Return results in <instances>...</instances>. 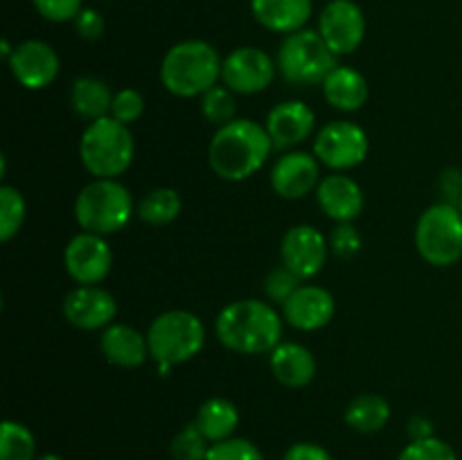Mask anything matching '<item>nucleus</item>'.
Segmentation results:
<instances>
[{
    "label": "nucleus",
    "instance_id": "2",
    "mask_svg": "<svg viewBox=\"0 0 462 460\" xmlns=\"http://www.w3.org/2000/svg\"><path fill=\"white\" fill-rule=\"evenodd\" d=\"M284 318L269 300L244 298L228 302L215 320L221 345L237 354H271L282 343Z\"/></svg>",
    "mask_w": 462,
    "mask_h": 460
},
{
    "label": "nucleus",
    "instance_id": "18",
    "mask_svg": "<svg viewBox=\"0 0 462 460\" xmlns=\"http://www.w3.org/2000/svg\"><path fill=\"white\" fill-rule=\"evenodd\" d=\"M264 126L273 140V147L291 149L305 143L314 133L316 113L311 111L310 104L300 102V99H287L271 108Z\"/></svg>",
    "mask_w": 462,
    "mask_h": 460
},
{
    "label": "nucleus",
    "instance_id": "4",
    "mask_svg": "<svg viewBox=\"0 0 462 460\" xmlns=\"http://www.w3.org/2000/svg\"><path fill=\"white\" fill-rule=\"evenodd\" d=\"M147 343L158 373L167 374L174 365L194 359L203 350L206 327L203 320L188 309L162 311L149 325Z\"/></svg>",
    "mask_w": 462,
    "mask_h": 460
},
{
    "label": "nucleus",
    "instance_id": "26",
    "mask_svg": "<svg viewBox=\"0 0 462 460\" xmlns=\"http://www.w3.org/2000/svg\"><path fill=\"white\" fill-rule=\"evenodd\" d=\"M391 419V404L377 392L355 397L346 409V424L359 433H377Z\"/></svg>",
    "mask_w": 462,
    "mask_h": 460
},
{
    "label": "nucleus",
    "instance_id": "5",
    "mask_svg": "<svg viewBox=\"0 0 462 460\" xmlns=\"http://www.w3.org/2000/svg\"><path fill=\"white\" fill-rule=\"evenodd\" d=\"M135 156L134 133L129 126L106 115L88 122L79 140V158L95 179H117L131 167Z\"/></svg>",
    "mask_w": 462,
    "mask_h": 460
},
{
    "label": "nucleus",
    "instance_id": "34",
    "mask_svg": "<svg viewBox=\"0 0 462 460\" xmlns=\"http://www.w3.org/2000/svg\"><path fill=\"white\" fill-rule=\"evenodd\" d=\"M144 113V95L135 88H122L113 95L111 117H116L122 124H134Z\"/></svg>",
    "mask_w": 462,
    "mask_h": 460
},
{
    "label": "nucleus",
    "instance_id": "17",
    "mask_svg": "<svg viewBox=\"0 0 462 460\" xmlns=\"http://www.w3.org/2000/svg\"><path fill=\"white\" fill-rule=\"evenodd\" d=\"M337 314V300L332 293L319 284H302L282 305L284 323L300 332H316L332 323Z\"/></svg>",
    "mask_w": 462,
    "mask_h": 460
},
{
    "label": "nucleus",
    "instance_id": "33",
    "mask_svg": "<svg viewBox=\"0 0 462 460\" xmlns=\"http://www.w3.org/2000/svg\"><path fill=\"white\" fill-rule=\"evenodd\" d=\"M302 287V280L298 278L296 273L287 269V266H275L264 280V293H266V300L271 305H284L298 289Z\"/></svg>",
    "mask_w": 462,
    "mask_h": 460
},
{
    "label": "nucleus",
    "instance_id": "20",
    "mask_svg": "<svg viewBox=\"0 0 462 460\" xmlns=\"http://www.w3.org/2000/svg\"><path fill=\"white\" fill-rule=\"evenodd\" d=\"M99 350L117 368H140L149 359L147 334L125 323H113L99 336Z\"/></svg>",
    "mask_w": 462,
    "mask_h": 460
},
{
    "label": "nucleus",
    "instance_id": "35",
    "mask_svg": "<svg viewBox=\"0 0 462 460\" xmlns=\"http://www.w3.org/2000/svg\"><path fill=\"white\" fill-rule=\"evenodd\" d=\"M328 242H329V251H332L338 260H352V257L359 255L361 246H364V239H361L359 230L352 225V221L334 225Z\"/></svg>",
    "mask_w": 462,
    "mask_h": 460
},
{
    "label": "nucleus",
    "instance_id": "13",
    "mask_svg": "<svg viewBox=\"0 0 462 460\" xmlns=\"http://www.w3.org/2000/svg\"><path fill=\"white\" fill-rule=\"evenodd\" d=\"M319 32L338 57L352 54L365 39V16L352 0H332L320 12Z\"/></svg>",
    "mask_w": 462,
    "mask_h": 460
},
{
    "label": "nucleus",
    "instance_id": "3",
    "mask_svg": "<svg viewBox=\"0 0 462 460\" xmlns=\"http://www.w3.org/2000/svg\"><path fill=\"white\" fill-rule=\"evenodd\" d=\"M219 52L199 39L171 45L161 63V81L176 97H199L221 79Z\"/></svg>",
    "mask_w": 462,
    "mask_h": 460
},
{
    "label": "nucleus",
    "instance_id": "43",
    "mask_svg": "<svg viewBox=\"0 0 462 460\" xmlns=\"http://www.w3.org/2000/svg\"><path fill=\"white\" fill-rule=\"evenodd\" d=\"M458 207H460V212H462V198H460V203H458Z\"/></svg>",
    "mask_w": 462,
    "mask_h": 460
},
{
    "label": "nucleus",
    "instance_id": "32",
    "mask_svg": "<svg viewBox=\"0 0 462 460\" xmlns=\"http://www.w3.org/2000/svg\"><path fill=\"white\" fill-rule=\"evenodd\" d=\"M397 460H458V455L449 442L431 436L424 440H411Z\"/></svg>",
    "mask_w": 462,
    "mask_h": 460
},
{
    "label": "nucleus",
    "instance_id": "30",
    "mask_svg": "<svg viewBox=\"0 0 462 460\" xmlns=\"http://www.w3.org/2000/svg\"><path fill=\"white\" fill-rule=\"evenodd\" d=\"M201 113L217 129L237 120V97L228 86H212L201 95Z\"/></svg>",
    "mask_w": 462,
    "mask_h": 460
},
{
    "label": "nucleus",
    "instance_id": "31",
    "mask_svg": "<svg viewBox=\"0 0 462 460\" xmlns=\"http://www.w3.org/2000/svg\"><path fill=\"white\" fill-rule=\"evenodd\" d=\"M210 442L197 428V424H188L185 428H180L179 433L171 440V458L174 460H208L210 454Z\"/></svg>",
    "mask_w": 462,
    "mask_h": 460
},
{
    "label": "nucleus",
    "instance_id": "27",
    "mask_svg": "<svg viewBox=\"0 0 462 460\" xmlns=\"http://www.w3.org/2000/svg\"><path fill=\"white\" fill-rule=\"evenodd\" d=\"M180 210H183V201L174 188H153L138 203L135 215L149 225H167L179 219Z\"/></svg>",
    "mask_w": 462,
    "mask_h": 460
},
{
    "label": "nucleus",
    "instance_id": "24",
    "mask_svg": "<svg viewBox=\"0 0 462 460\" xmlns=\"http://www.w3.org/2000/svg\"><path fill=\"white\" fill-rule=\"evenodd\" d=\"M194 424L208 437L210 445H217V442L233 437L235 428L239 424V410L226 397H210V400L199 406Z\"/></svg>",
    "mask_w": 462,
    "mask_h": 460
},
{
    "label": "nucleus",
    "instance_id": "23",
    "mask_svg": "<svg viewBox=\"0 0 462 460\" xmlns=\"http://www.w3.org/2000/svg\"><path fill=\"white\" fill-rule=\"evenodd\" d=\"M323 95L337 111H359L368 102V79L350 66H337L323 81Z\"/></svg>",
    "mask_w": 462,
    "mask_h": 460
},
{
    "label": "nucleus",
    "instance_id": "36",
    "mask_svg": "<svg viewBox=\"0 0 462 460\" xmlns=\"http://www.w3.org/2000/svg\"><path fill=\"white\" fill-rule=\"evenodd\" d=\"M208 460H264V455L246 437H228L210 446Z\"/></svg>",
    "mask_w": 462,
    "mask_h": 460
},
{
    "label": "nucleus",
    "instance_id": "25",
    "mask_svg": "<svg viewBox=\"0 0 462 460\" xmlns=\"http://www.w3.org/2000/svg\"><path fill=\"white\" fill-rule=\"evenodd\" d=\"M70 106L79 117L95 122L99 117L111 115L113 93L104 79L84 75L79 79H75V84H72Z\"/></svg>",
    "mask_w": 462,
    "mask_h": 460
},
{
    "label": "nucleus",
    "instance_id": "29",
    "mask_svg": "<svg viewBox=\"0 0 462 460\" xmlns=\"http://www.w3.org/2000/svg\"><path fill=\"white\" fill-rule=\"evenodd\" d=\"M27 206L23 194L12 185H0V242H12L23 228Z\"/></svg>",
    "mask_w": 462,
    "mask_h": 460
},
{
    "label": "nucleus",
    "instance_id": "21",
    "mask_svg": "<svg viewBox=\"0 0 462 460\" xmlns=\"http://www.w3.org/2000/svg\"><path fill=\"white\" fill-rule=\"evenodd\" d=\"M271 373L282 386L287 388H305L316 377V359L310 347L293 341H282L271 352Z\"/></svg>",
    "mask_w": 462,
    "mask_h": 460
},
{
    "label": "nucleus",
    "instance_id": "37",
    "mask_svg": "<svg viewBox=\"0 0 462 460\" xmlns=\"http://www.w3.org/2000/svg\"><path fill=\"white\" fill-rule=\"evenodd\" d=\"M36 12L50 23L75 21L81 12V0H32Z\"/></svg>",
    "mask_w": 462,
    "mask_h": 460
},
{
    "label": "nucleus",
    "instance_id": "16",
    "mask_svg": "<svg viewBox=\"0 0 462 460\" xmlns=\"http://www.w3.org/2000/svg\"><path fill=\"white\" fill-rule=\"evenodd\" d=\"M320 183V162L310 152H287L271 167V188L278 197L296 201Z\"/></svg>",
    "mask_w": 462,
    "mask_h": 460
},
{
    "label": "nucleus",
    "instance_id": "41",
    "mask_svg": "<svg viewBox=\"0 0 462 460\" xmlns=\"http://www.w3.org/2000/svg\"><path fill=\"white\" fill-rule=\"evenodd\" d=\"M406 431H409L411 440H424V437L433 436V424L427 418H422V415H418V418L409 419V428Z\"/></svg>",
    "mask_w": 462,
    "mask_h": 460
},
{
    "label": "nucleus",
    "instance_id": "22",
    "mask_svg": "<svg viewBox=\"0 0 462 460\" xmlns=\"http://www.w3.org/2000/svg\"><path fill=\"white\" fill-rule=\"evenodd\" d=\"M251 12L266 30L293 34L310 21L311 0H251Z\"/></svg>",
    "mask_w": 462,
    "mask_h": 460
},
{
    "label": "nucleus",
    "instance_id": "1",
    "mask_svg": "<svg viewBox=\"0 0 462 460\" xmlns=\"http://www.w3.org/2000/svg\"><path fill=\"white\" fill-rule=\"evenodd\" d=\"M271 149L273 140L264 124L237 117L215 131L208 144V162L219 179L239 183L266 165Z\"/></svg>",
    "mask_w": 462,
    "mask_h": 460
},
{
    "label": "nucleus",
    "instance_id": "39",
    "mask_svg": "<svg viewBox=\"0 0 462 460\" xmlns=\"http://www.w3.org/2000/svg\"><path fill=\"white\" fill-rule=\"evenodd\" d=\"M282 460H334L329 455L328 449H323L320 445L314 442H296L293 446H289V451L284 454Z\"/></svg>",
    "mask_w": 462,
    "mask_h": 460
},
{
    "label": "nucleus",
    "instance_id": "14",
    "mask_svg": "<svg viewBox=\"0 0 462 460\" xmlns=\"http://www.w3.org/2000/svg\"><path fill=\"white\" fill-rule=\"evenodd\" d=\"M63 316L72 327L106 329L116 320L117 302L97 284H79L63 298Z\"/></svg>",
    "mask_w": 462,
    "mask_h": 460
},
{
    "label": "nucleus",
    "instance_id": "7",
    "mask_svg": "<svg viewBox=\"0 0 462 460\" xmlns=\"http://www.w3.org/2000/svg\"><path fill=\"white\" fill-rule=\"evenodd\" d=\"M278 70L293 86H316L338 66V54L325 43L319 30H298L287 34L278 50Z\"/></svg>",
    "mask_w": 462,
    "mask_h": 460
},
{
    "label": "nucleus",
    "instance_id": "38",
    "mask_svg": "<svg viewBox=\"0 0 462 460\" xmlns=\"http://www.w3.org/2000/svg\"><path fill=\"white\" fill-rule=\"evenodd\" d=\"M75 30L81 39L97 41L106 30V23H104V16L97 9H81L75 18Z\"/></svg>",
    "mask_w": 462,
    "mask_h": 460
},
{
    "label": "nucleus",
    "instance_id": "15",
    "mask_svg": "<svg viewBox=\"0 0 462 460\" xmlns=\"http://www.w3.org/2000/svg\"><path fill=\"white\" fill-rule=\"evenodd\" d=\"M7 61L14 79L27 90L48 88L59 75V54L52 45L39 39L23 41Z\"/></svg>",
    "mask_w": 462,
    "mask_h": 460
},
{
    "label": "nucleus",
    "instance_id": "12",
    "mask_svg": "<svg viewBox=\"0 0 462 460\" xmlns=\"http://www.w3.org/2000/svg\"><path fill=\"white\" fill-rule=\"evenodd\" d=\"M63 266L77 284H99L111 273L113 251L102 235L84 230L66 244Z\"/></svg>",
    "mask_w": 462,
    "mask_h": 460
},
{
    "label": "nucleus",
    "instance_id": "11",
    "mask_svg": "<svg viewBox=\"0 0 462 460\" xmlns=\"http://www.w3.org/2000/svg\"><path fill=\"white\" fill-rule=\"evenodd\" d=\"M329 255V242L325 235L314 225H293L284 233L280 244V260L291 273L305 280L316 278L325 269V262Z\"/></svg>",
    "mask_w": 462,
    "mask_h": 460
},
{
    "label": "nucleus",
    "instance_id": "28",
    "mask_svg": "<svg viewBox=\"0 0 462 460\" xmlns=\"http://www.w3.org/2000/svg\"><path fill=\"white\" fill-rule=\"evenodd\" d=\"M0 460H36V437L25 424L14 419L3 422Z\"/></svg>",
    "mask_w": 462,
    "mask_h": 460
},
{
    "label": "nucleus",
    "instance_id": "10",
    "mask_svg": "<svg viewBox=\"0 0 462 460\" xmlns=\"http://www.w3.org/2000/svg\"><path fill=\"white\" fill-rule=\"evenodd\" d=\"M278 63L262 48H237L224 59L221 81L235 95H257L266 90L273 81Z\"/></svg>",
    "mask_w": 462,
    "mask_h": 460
},
{
    "label": "nucleus",
    "instance_id": "42",
    "mask_svg": "<svg viewBox=\"0 0 462 460\" xmlns=\"http://www.w3.org/2000/svg\"><path fill=\"white\" fill-rule=\"evenodd\" d=\"M36 460H66V458H61V455H57V454H43V455H39Z\"/></svg>",
    "mask_w": 462,
    "mask_h": 460
},
{
    "label": "nucleus",
    "instance_id": "19",
    "mask_svg": "<svg viewBox=\"0 0 462 460\" xmlns=\"http://www.w3.org/2000/svg\"><path fill=\"white\" fill-rule=\"evenodd\" d=\"M316 201L329 219H334L337 224H347L364 212L365 198L364 189L352 176L334 171V174L320 179L319 188H316Z\"/></svg>",
    "mask_w": 462,
    "mask_h": 460
},
{
    "label": "nucleus",
    "instance_id": "9",
    "mask_svg": "<svg viewBox=\"0 0 462 460\" xmlns=\"http://www.w3.org/2000/svg\"><path fill=\"white\" fill-rule=\"evenodd\" d=\"M368 152V133L356 122L334 120L319 131L311 153L319 158L320 165L334 171H346L361 165Z\"/></svg>",
    "mask_w": 462,
    "mask_h": 460
},
{
    "label": "nucleus",
    "instance_id": "40",
    "mask_svg": "<svg viewBox=\"0 0 462 460\" xmlns=\"http://www.w3.org/2000/svg\"><path fill=\"white\" fill-rule=\"evenodd\" d=\"M440 189L442 194H445L447 203L458 206L462 198V170H458V167H449V170L442 171Z\"/></svg>",
    "mask_w": 462,
    "mask_h": 460
},
{
    "label": "nucleus",
    "instance_id": "8",
    "mask_svg": "<svg viewBox=\"0 0 462 460\" xmlns=\"http://www.w3.org/2000/svg\"><path fill=\"white\" fill-rule=\"evenodd\" d=\"M415 246L424 262L454 266L462 257V212L454 203H436L420 215Z\"/></svg>",
    "mask_w": 462,
    "mask_h": 460
},
{
    "label": "nucleus",
    "instance_id": "6",
    "mask_svg": "<svg viewBox=\"0 0 462 460\" xmlns=\"http://www.w3.org/2000/svg\"><path fill=\"white\" fill-rule=\"evenodd\" d=\"M134 197L117 179H95L75 198V219L81 230L95 235L120 233L134 216Z\"/></svg>",
    "mask_w": 462,
    "mask_h": 460
}]
</instances>
